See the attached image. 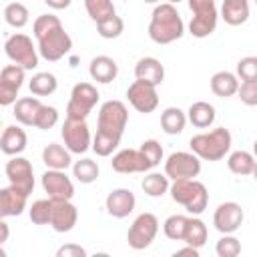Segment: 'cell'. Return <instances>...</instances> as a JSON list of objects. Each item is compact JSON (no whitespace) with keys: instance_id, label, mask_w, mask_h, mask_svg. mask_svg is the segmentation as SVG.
<instances>
[{"instance_id":"ffe728a7","label":"cell","mask_w":257,"mask_h":257,"mask_svg":"<svg viewBox=\"0 0 257 257\" xmlns=\"http://www.w3.org/2000/svg\"><path fill=\"white\" fill-rule=\"evenodd\" d=\"M135 78L159 86V84H163V80H165V66H163L161 60L155 58V56L139 58L137 64H135Z\"/></svg>"},{"instance_id":"f35d334b","label":"cell","mask_w":257,"mask_h":257,"mask_svg":"<svg viewBox=\"0 0 257 257\" xmlns=\"http://www.w3.org/2000/svg\"><path fill=\"white\" fill-rule=\"evenodd\" d=\"M30 221L34 225H50V217H52V199H38L30 205L28 209Z\"/></svg>"},{"instance_id":"74e56055","label":"cell","mask_w":257,"mask_h":257,"mask_svg":"<svg viewBox=\"0 0 257 257\" xmlns=\"http://www.w3.org/2000/svg\"><path fill=\"white\" fill-rule=\"evenodd\" d=\"M96 32L100 38H106V40H112V38H118L122 32H124V22L120 16L112 14L100 22H96Z\"/></svg>"},{"instance_id":"c3c4849f","label":"cell","mask_w":257,"mask_h":257,"mask_svg":"<svg viewBox=\"0 0 257 257\" xmlns=\"http://www.w3.org/2000/svg\"><path fill=\"white\" fill-rule=\"evenodd\" d=\"M173 255H175V257H183V255L199 257V249H197V247H193V245H187V247H183V249H177Z\"/></svg>"},{"instance_id":"db71d44e","label":"cell","mask_w":257,"mask_h":257,"mask_svg":"<svg viewBox=\"0 0 257 257\" xmlns=\"http://www.w3.org/2000/svg\"><path fill=\"white\" fill-rule=\"evenodd\" d=\"M147 4H161V0H145Z\"/></svg>"},{"instance_id":"52a82bcc","label":"cell","mask_w":257,"mask_h":257,"mask_svg":"<svg viewBox=\"0 0 257 257\" xmlns=\"http://www.w3.org/2000/svg\"><path fill=\"white\" fill-rule=\"evenodd\" d=\"M60 135H62L64 147L72 155H82L88 149H92V137H90L86 118H70V116H66V120L62 122Z\"/></svg>"},{"instance_id":"9f6ffc18","label":"cell","mask_w":257,"mask_h":257,"mask_svg":"<svg viewBox=\"0 0 257 257\" xmlns=\"http://www.w3.org/2000/svg\"><path fill=\"white\" fill-rule=\"evenodd\" d=\"M255 4H257V0H255Z\"/></svg>"},{"instance_id":"ba28073f","label":"cell","mask_w":257,"mask_h":257,"mask_svg":"<svg viewBox=\"0 0 257 257\" xmlns=\"http://www.w3.org/2000/svg\"><path fill=\"white\" fill-rule=\"evenodd\" d=\"M128 122V108L122 100H106L98 108L96 128L122 137Z\"/></svg>"},{"instance_id":"7bdbcfd3","label":"cell","mask_w":257,"mask_h":257,"mask_svg":"<svg viewBox=\"0 0 257 257\" xmlns=\"http://www.w3.org/2000/svg\"><path fill=\"white\" fill-rule=\"evenodd\" d=\"M56 122H58V110L54 106H50V104H42L40 110H38V116H36L34 126L40 128V131H48Z\"/></svg>"},{"instance_id":"f546056e","label":"cell","mask_w":257,"mask_h":257,"mask_svg":"<svg viewBox=\"0 0 257 257\" xmlns=\"http://www.w3.org/2000/svg\"><path fill=\"white\" fill-rule=\"evenodd\" d=\"M255 155L247 153V151H233L227 159V167L231 173L239 175V177H245V175H253V169H255Z\"/></svg>"},{"instance_id":"7dc6e473","label":"cell","mask_w":257,"mask_h":257,"mask_svg":"<svg viewBox=\"0 0 257 257\" xmlns=\"http://www.w3.org/2000/svg\"><path fill=\"white\" fill-rule=\"evenodd\" d=\"M189 8H191V12H193V14L217 10V6H215V0H189Z\"/></svg>"},{"instance_id":"277c9868","label":"cell","mask_w":257,"mask_h":257,"mask_svg":"<svg viewBox=\"0 0 257 257\" xmlns=\"http://www.w3.org/2000/svg\"><path fill=\"white\" fill-rule=\"evenodd\" d=\"M169 193L173 201L183 205L191 215H201L209 205V191L197 179H177L171 183Z\"/></svg>"},{"instance_id":"44dd1931","label":"cell","mask_w":257,"mask_h":257,"mask_svg":"<svg viewBox=\"0 0 257 257\" xmlns=\"http://www.w3.org/2000/svg\"><path fill=\"white\" fill-rule=\"evenodd\" d=\"M88 74L92 80L100 82V84H108L116 78L118 74V64L114 62V58L106 56V54H100V56H94L88 64Z\"/></svg>"},{"instance_id":"7c38bea8","label":"cell","mask_w":257,"mask_h":257,"mask_svg":"<svg viewBox=\"0 0 257 257\" xmlns=\"http://www.w3.org/2000/svg\"><path fill=\"white\" fill-rule=\"evenodd\" d=\"M126 98L131 102V106L143 114L153 112L159 106V94H157V86L145 80H135L133 84H128L126 88Z\"/></svg>"},{"instance_id":"1f68e13d","label":"cell","mask_w":257,"mask_h":257,"mask_svg":"<svg viewBox=\"0 0 257 257\" xmlns=\"http://www.w3.org/2000/svg\"><path fill=\"white\" fill-rule=\"evenodd\" d=\"M207 237H209V231H207V225L197 217V215H193V217H189V221H187V229H185V237H183V241L187 243V245H193V247H197V249H201L205 243H207Z\"/></svg>"},{"instance_id":"bcb514c9","label":"cell","mask_w":257,"mask_h":257,"mask_svg":"<svg viewBox=\"0 0 257 257\" xmlns=\"http://www.w3.org/2000/svg\"><path fill=\"white\" fill-rule=\"evenodd\" d=\"M56 257H86V249L76 243H66V245L58 247Z\"/></svg>"},{"instance_id":"30bf717a","label":"cell","mask_w":257,"mask_h":257,"mask_svg":"<svg viewBox=\"0 0 257 257\" xmlns=\"http://www.w3.org/2000/svg\"><path fill=\"white\" fill-rule=\"evenodd\" d=\"M201 173V159L191 151H177L171 153L169 159L165 161V175L171 181L177 179H195Z\"/></svg>"},{"instance_id":"11a10c76","label":"cell","mask_w":257,"mask_h":257,"mask_svg":"<svg viewBox=\"0 0 257 257\" xmlns=\"http://www.w3.org/2000/svg\"><path fill=\"white\" fill-rule=\"evenodd\" d=\"M167 2H171V4H179L181 0H167Z\"/></svg>"},{"instance_id":"603a6c76","label":"cell","mask_w":257,"mask_h":257,"mask_svg":"<svg viewBox=\"0 0 257 257\" xmlns=\"http://www.w3.org/2000/svg\"><path fill=\"white\" fill-rule=\"evenodd\" d=\"M239 76L229 70H219L211 76V90L219 98H229L239 90Z\"/></svg>"},{"instance_id":"816d5d0a","label":"cell","mask_w":257,"mask_h":257,"mask_svg":"<svg viewBox=\"0 0 257 257\" xmlns=\"http://www.w3.org/2000/svg\"><path fill=\"white\" fill-rule=\"evenodd\" d=\"M253 179L257 181V161H255V169H253Z\"/></svg>"},{"instance_id":"e0dca14e","label":"cell","mask_w":257,"mask_h":257,"mask_svg":"<svg viewBox=\"0 0 257 257\" xmlns=\"http://www.w3.org/2000/svg\"><path fill=\"white\" fill-rule=\"evenodd\" d=\"M42 189L48 193L50 199H72L74 197V185L66 171L48 169L42 175Z\"/></svg>"},{"instance_id":"8992f818","label":"cell","mask_w":257,"mask_h":257,"mask_svg":"<svg viewBox=\"0 0 257 257\" xmlns=\"http://www.w3.org/2000/svg\"><path fill=\"white\" fill-rule=\"evenodd\" d=\"M100 94L90 82H76L70 90V98L66 104V116L70 118H86L96 106Z\"/></svg>"},{"instance_id":"b9f144b4","label":"cell","mask_w":257,"mask_h":257,"mask_svg":"<svg viewBox=\"0 0 257 257\" xmlns=\"http://www.w3.org/2000/svg\"><path fill=\"white\" fill-rule=\"evenodd\" d=\"M139 149H141V153L145 155V159L149 161L151 169H155V167L163 161V147H161V143H159V141H155V139L143 141V145H141Z\"/></svg>"},{"instance_id":"4fadbf2b","label":"cell","mask_w":257,"mask_h":257,"mask_svg":"<svg viewBox=\"0 0 257 257\" xmlns=\"http://www.w3.org/2000/svg\"><path fill=\"white\" fill-rule=\"evenodd\" d=\"M4 173H6L8 181H10V185L22 189L26 195H30L34 191V169H32V165H30L28 159L18 157V155L12 157L6 163Z\"/></svg>"},{"instance_id":"d4e9b609","label":"cell","mask_w":257,"mask_h":257,"mask_svg":"<svg viewBox=\"0 0 257 257\" xmlns=\"http://www.w3.org/2000/svg\"><path fill=\"white\" fill-rule=\"evenodd\" d=\"M72 153L62 147V145H56V143H50L44 147L42 151V163L48 167V169H58V171H66L68 167H72Z\"/></svg>"},{"instance_id":"5bb4252c","label":"cell","mask_w":257,"mask_h":257,"mask_svg":"<svg viewBox=\"0 0 257 257\" xmlns=\"http://www.w3.org/2000/svg\"><path fill=\"white\" fill-rule=\"evenodd\" d=\"M243 219H245V213H243L241 205L235 203V201L221 203L213 213V225L223 235L225 233H235L243 225Z\"/></svg>"},{"instance_id":"9a60e30c","label":"cell","mask_w":257,"mask_h":257,"mask_svg":"<svg viewBox=\"0 0 257 257\" xmlns=\"http://www.w3.org/2000/svg\"><path fill=\"white\" fill-rule=\"evenodd\" d=\"M78 221V209L72 199H52V217L50 227L56 233H68Z\"/></svg>"},{"instance_id":"8d00e7d4","label":"cell","mask_w":257,"mask_h":257,"mask_svg":"<svg viewBox=\"0 0 257 257\" xmlns=\"http://www.w3.org/2000/svg\"><path fill=\"white\" fill-rule=\"evenodd\" d=\"M84 8L92 22H100V20L116 14L112 0H84Z\"/></svg>"},{"instance_id":"7402d4cb","label":"cell","mask_w":257,"mask_h":257,"mask_svg":"<svg viewBox=\"0 0 257 257\" xmlns=\"http://www.w3.org/2000/svg\"><path fill=\"white\" fill-rule=\"evenodd\" d=\"M26 143H28V137H26L24 128H20V126H16V124H8V126L2 131L0 149H2L4 155H8V157L20 155V153L26 149Z\"/></svg>"},{"instance_id":"ac0fdd59","label":"cell","mask_w":257,"mask_h":257,"mask_svg":"<svg viewBox=\"0 0 257 257\" xmlns=\"http://www.w3.org/2000/svg\"><path fill=\"white\" fill-rule=\"evenodd\" d=\"M137 197L131 189H112L104 199V209L114 219H124L135 211Z\"/></svg>"},{"instance_id":"d6986e66","label":"cell","mask_w":257,"mask_h":257,"mask_svg":"<svg viewBox=\"0 0 257 257\" xmlns=\"http://www.w3.org/2000/svg\"><path fill=\"white\" fill-rule=\"evenodd\" d=\"M26 201H28V195L14 187V185H8L0 191V217L6 219V217H18L22 215V211L26 209Z\"/></svg>"},{"instance_id":"836d02e7","label":"cell","mask_w":257,"mask_h":257,"mask_svg":"<svg viewBox=\"0 0 257 257\" xmlns=\"http://www.w3.org/2000/svg\"><path fill=\"white\" fill-rule=\"evenodd\" d=\"M98 173H100L98 163L92 161V159H80V161L72 163V177H74L78 183H82V185L94 183V181L98 179Z\"/></svg>"},{"instance_id":"e575fe53","label":"cell","mask_w":257,"mask_h":257,"mask_svg":"<svg viewBox=\"0 0 257 257\" xmlns=\"http://www.w3.org/2000/svg\"><path fill=\"white\" fill-rule=\"evenodd\" d=\"M118 145H120V137L118 135H112V133H106V131L96 128V135L92 137V151L98 157H110L112 151Z\"/></svg>"},{"instance_id":"3957f363","label":"cell","mask_w":257,"mask_h":257,"mask_svg":"<svg viewBox=\"0 0 257 257\" xmlns=\"http://www.w3.org/2000/svg\"><path fill=\"white\" fill-rule=\"evenodd\" d=\"M231 133L225 126H217L209 133H199L195 137H191L189 147L191 151L201 159V161H221L229 149H231Z\"/></svg>"},{"instance_id":"7a4b0ae2","label":"cell","mask_w":257,"mask_h":257,"mask_svg":"<svg viewBox=\"0 0 257 257\" xmlns=\"http://www.w3.org/2000/svg\"><path fill=\"white\" fill-rule=\"evenodd\" d=\"M185 34V22L171 2H161L155 6L149 22V38L157 44H171Z\"/></svg>"},{"instance_id":"f907efd6","label":"cell","mask_w":257,"mask_h":257,"mask_svg":"<svg viewBox=\"0 0 257 257\" xmlns=\"http://www.w3.org/2000/svg\"><path fill=\"white\" fill-rule=\"evenodd\" d=\"M0 231H2V233H0V243H6V241H8V233H10V231H8V223H6L4 219L0 221Z\"/></svg>"},{"instance_id":"f5cc1de1","label":"cell","mask_w":257,"mask_h":257,"mask_svg":"<svg viewBox=\"0 0 257 257\" xmlns=\"http://www.w3.org/2000/svg\"><path fill=\"white\" fill-rule=\"evenodd\" d=\"M253 155H255V159H257V141L253 143Z\"/></svg>"},{"instance_id":"5b68a950","label":"cell","mask_w":257,"mask_h":257,"mask_svg":"<svg viewBox=\"0 0 257 257\" xmlns=\"http://www.w3.org/2000/svg\"><path fill=\"white\" fill-rule=\"evenodd\" d=\"M4 52L14 64H18L26 70H32V68L38 66V56H40L38 46H34L32 38L22 34V32H16V34L6 38Z\"/></svg>"},{"instance_id":"6da1fadb","label":"cell","mask_w":257,"mask_h":257,"mask_svg":"<svg viewBox=\"0 0 257 257\" xmlns=\"http://www.w3.org/2000/svg\"><path fill=\"white\" fill-rule=\"evenodd\" d=\"M32 32L38 42L40 56L48 62L64 58L72 48V38L64 30L60 18L54 14H40L32 24Z\"/></svg>"},{"instance_id":"f1b7e54d","label":"cell","mask_w":257,"mask_h":257,"mask_svg":"<svg viewBox=\"0 0 257 257\" xmlns=\"http://www.w3.org/2000/svg\"><path fill=\"white\" fill-rule=\"evenodd\" d=\"M187 112H183L179 106H169L161 112V128L167 135H179L185 131L187 124Z\"/></svg>"},{"instance_id":"ab89813d","label":"cell","mask_w":257,"mask_h":257,"mask_svg":"<svg viewBox=\"0 0 257 257\" xmlns=\"http://www.w3.org/2000/svg\"><path fill=\"white\" fill-rule=\"evenodd\" d=\"M187 221H189V217H185V215H171V217H167L165 223H163L165 235L171 241H183L185 229H187Z\"/></svg>"},{"instance_id":"484cf974","label":"cell","mask_w":257,"mask_h":257,"mask_svg":"<svg viewBox=\"0 0 257 257\" xmlns=\"http://www.w3.org/2000/svg\"><path fill=\"white\" fill-rule=\"evenodd\" d=\"M221 18L229 26H241L249 18V0H223Z\"/></svg>"},{"instance_id":"f6af8a7d","label":"cell","mask_w":257,"mask_h":257,"mask_svg":"<svg viewBox=\"0 0 257 257\" xmlns=\"http://www.w3.org/2000/svg\"><path fill=\"white\" fill-rule=\"evenodd\" d=\"M237 76L241 80H257V56H245L237 62Z\"/></svg>"},{"instance_id":"cb8c5ba5","label":"cell","mask_w":257,"mask_h":257,"mask_svg":"<svg viewBox=\"0 0 257 257\" xmlns=\"http://www.w3.org/2000/svg\"><path fill=\"white\" fill-rule=\"evenodd\" d=\"M42 102L38 100V96H24V98H18L14 102V118L24 124V126H34L36 122V116H38V110H40Z\"/></svg>"},{"instance_id":"2e32d148","label":"cell","mask_w":257,"mask_h":257,"mask_svg":"<svg viewBox=\"0 0 257 257\" xmlns=\"http://www.w3.org/2000/svg\"><path fill=\"white\" fill-rule=\"evenodd\" d=\"M112 171L122 173V175H131V173H149L153 171L149 161L145 159V155L141 153V149H122L118 151L112 161H110Z\"/></svg>"},{"instance_id":"9c48e42d","label":"cell","mask_w":257,"mask_h":257,"mask_svg":"<svg viewBox=\"0 0 257 257\" xmlns=\"http://www.w3.org/2000/svg\"><path fill=\"white\" fill-rule=\"evenodd\" d=\"M157 233H159V219H157V215H153V213H141L133 221V225L128 227L126 241H128V245L135 251H141V249H147L155 241Z\"/></svg>"},{"instance_id":"d6a6232c","label":"cell","mask_w":257,"mask_h":257,"mask_svg":"<svg viewBox=\"0 0 257 257\" xmlns=\"http://www.w3.org/2000/svg\"><path fill=\"white\" fill-rule=\"evenodd\" d=\"M28 88L34 96H50L52 92H56L58 88V80L52 72H36L30 82H28Z\"/></svg>"},{"instance_id":"8fae6325","label":"cell","mask_w":257,"mask_h":257,"mask_svg":"<svg viewBox=\"0 0 257 257\" xmlns=\"http://www.w3.org/2000/svg\"><path fill=\"white\" fill-rule=\"evenodd\" d=\"M26 76V68L18 66V64H6L0 72V104L2 106H10L14 104L18 98V90L24 84Z\"/></svg>"},{"instance_id":"d590c367","label":"cell","mask_w":257,"mask_h":257,"mask_svg":"<svg viewBox=\"0 0 257 257\" xmlns=\"http://www.w3.org/2000/svg\"><path fill=\"white\" fill-rule=\"evenodd\" d=\"M4 20L12 28H24L30 20V12L22 2H10L4 8Z\"/></svg>"},{"instance_id":"4316f807","label":"cell","mask_w":257,"mask_h":257,"mask_svg":"<svg viewBox=\"0 0 257 257\" xmlns=\"http://www.w3.org/2000/svg\"><path fill=\"white\" fill-rule=\"evenodd\" d=\"M217 18H219V12H217V10L193 14V16H191V22H189V32H191L195 38H207V36H211V34L215 32V28H217Z\"/></svg>"},{"instance_id":"681fc988","label":"cell","mask_w":257,"mask_h":257,"mask_svg":"<svg viewBox=\"0 0 257 257\" xmlns=\"http://www.w3.org/2000/svg\"><path fill=\"white\" fill-rule=\"evenodd\" d=\"M46 6H50L52 10H64L72 4V0H44Z\"/></svg>"},{"instance_id":"ee69618b","label":"cell","mask_w":257,"mask_h":257,"mask_svg":"<svg viewBox=\"0 0 257 257\" xmlns=\"http://www.w3.org/2000/svg\"><path fill=\"white\" fill-rule=\"evenodd\" d=\"M237 96L247 106H257V80H241Z\"/></svg>"},{"instance_id":"60d3db41","label":"cell","mask_w":257,"mask_h":257,"mask_svg":"<svg viewBox=\"0 0 257 257\" xmlns=\"http://www.w3.org/2000/svg\"><path fill=\"white\" fill-rule=\"evenodd\" d=\"M215 253L219 257H237L241 253V241L233 235V233H225L217 245H215Z\"/></svg>"},{"instance_id":"83f0119b","label":"cell","mask_w":257,"mask_h":257,"mask_svg":"<svg viewBox=\"0 0 257 257\" xmlns=\"http://www.w3.org/2000/svg\"><path fill=\"white\" fill-rule=\"evenodd\" d=\"M215 116H217L215 106L209 104L207 100H197V102H193V104L189 106V110H187L189 122H191L193 126H197V128H209V126L215 122Z\"/></svg>"},{"instance_id":"4dcf8cb0","label":"cell","mask_w":257,"mask_h":257,"mask_svg":"<svg viewBox=\"0 0 257 257\" xmlns=\"http://www.w3.org/2000/svg\"><path fill=\"white\" fill-rule=\"evenodd\" d=\"M169 181H171V179H169L165 173H153V171H149V173L143 177L141 187H143L145 195H149V197H163V195L169 193V189H171V183H169Z\"/></svg>"}]
</instances>
